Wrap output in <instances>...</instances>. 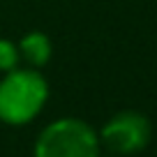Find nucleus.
<instances>
[{"label": "nucleus", "instance_id": "f257e3e1", "mask_svg": "<svg viewBox=\"0 0 157 157\" xmlns=\"http://www.w3.org/2000/svg\"><path fill=\"white\" fill-rule=\"evenodd\" d=\"M49 99V83L35 67H16L0 78V120L5 125H28Z\"/></svg>", "mask_w": 157, "mask_h": 157}, {"label": "nucleus", "instance_id": "f03ea898", "mask_svg": "<svg viewBox=\"0 0 157 157\" xmlns=\"http://www.w3.org/2000/svg\"><path fill=\"white\" fill-rule=\"evenodd\" d=\"M35 157H99V134L81 118H60L39 132Z\"/></svg>", "mask_w": 157, "mask_h": 157}, {"label": "nucleus", "instance_id": "7ed1b4c3", "mask_svg": "<svg viewBox=\"0 0 157 157\" xmlns=\"http://www.w3.org/2000/svg\"><path fill=\"white\" fill-rule=\"evenodd\" d=\"M152 125L139 111H120L109 118L99 132V143L118 155H134L141 152L150 143Z\"/></svg>", "mask_w": 157, "mask_h": 157}, {"label": "nucleus", "instance_id": "20e7f679", "mask_svg": "<svg viewBox=\"0 0 157 157\" xmlns=\"http://www.w3.org/2000/svg\"><path fill=\"white\" fill-rule=\"evenodd\" d=\"M16 44H19L21 60H23L28 67H35V69L44 67L51 60V56H53V44H51L49 35L39 33V30L25 33L23 37H21V42H16Z\"/></svg>", "mask_w": 157, "mask_h": 157}, {"label": "nucleus", "instance_id": "39448f33", "mask_svg": "<svg viewBox=\"0 0 157 157\" xmlns=\"http://www.w3.org/2000/svg\"><path fill=\"white\" fill-rule=\"evenodd\" d=\"M21 63V53H19V44L12 39H0V72H12L16 69Z\"/></svg>", "mask_w": 157, "mask_h": 157}]
</instances>
